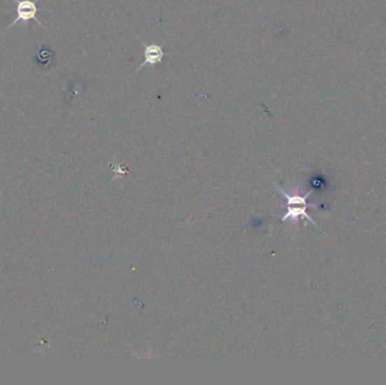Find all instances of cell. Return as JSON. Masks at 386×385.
<instances>
[{"mask_svg": "<svg viewBox=\"0 0 386 385\" xmlns=\"http://www.w3.org/2000/svg\"><path fill=\"white\" fill-rule=\"evenodd\" d=\"M14 3L16 5V15L12 23L9 24L8 29L18 23L27 24L31 20H35L39 25L43 27V24L36 18V14L42 11L38 7V0H14Z\"/></svg>", "mask_w": 386, "mask_h": 385, "instance_id": "7a4b0ae2", "label": "cell"}, {"mask_svg": "<svg viewBox=\"0 0 386 385\" xmlns=\"http://www.w3.org/2000/svg\"><path fill=\"white\" fill-rule=\"evenodd\" d=\"M145 61L142 62V67L146 66V65H149V66H155V65L160 64V61L163 60V57H164V50L160 46H156V44H151V46H146L145 53Z\"/></svg>", "mask_w": 386, "mask_h": 385, "instance_id": "3957f363", "label": "cell"}, {"mask_svg": "<svg viewBox=\"0 0 386 385\" xmlns=\"http://www.w3.org/2000/svg\"><path fill=\"white\" fill-rule=\"evenodd\" d=\"M279 191L282 192L286 199H287V212L284 215V217L282 218V222H286V220H297L298 217L308 218L312 224L317 226L315 222L308 216L306 212V209L310 207V205L306 203V199L310 197L311 191L308 192L306 196H297V194H289L287 192L284 191L280 187H278Z\"/></svg>", "mask_w": 386, "mask_h": 385, "instance_id": "6da1fadb", "label": "cell"}]
</instances>
